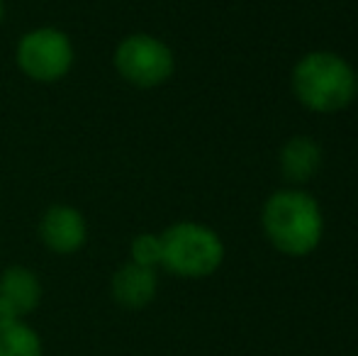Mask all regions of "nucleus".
<instances>
[{
    "mask_svg": "<svg viewBox=\"0 0 358 356\" xmlns=\"http://www.w3.org/2000/svg\"><path fill=\"white\" fill-rule=\"evenodd\" d=\"M39 239L49 252L59 257H71L88 242V222L73 205L57 203L44 210L39 220Z\"/></svg>",
    "mask_w": 358,
    "mask_h": 356,
    "instance_id": "nucleus-6",
    "label": "nucleus"
},
{
    "mask_svg": "<svg viewBox=\"0 0 358 356\" xmlns=\"http://www.w3.org/2000/svg\"><path fill=\"white\" fill-rule=\"evenodd\" d=\"M322 164H324V149L312 134L287 137L275 157L283 185H295V188H307L322 171Z\"/></svg>",
    "mask_w": 358,
    "mask_h": 356,
    "instance_id": "nucleus-7",
    "label": "nucleus"
},
{
    "mask_svg": "<svg viewBox=\"0 0 358 356\" xmlns=\"http://www.w3.org/2000/svg\"><path fill=\"white\" fill-rule=\"evenodd\" d=\"M22 320H24V318L17 313V310L13 308V305L8 303V300L0 298V329H3V327H10V325L22 322Z\"/></svg>",
    "mask_w": 358,
    "mask_h": 356,
    "instance_id": "nucleus-12",
    "label": "nucleus"
},
{
    "mask_svg": "<svg viewBox=\"0 0 358 356\" xmlns=\"http://www.w3.org/2000/svg\"><path fill=\"white\" fill-rule=\"evenodd\" d=\"M76 62L73 42L57 27L24 32L15 47V64L34 83H57L69 76Z\"/></svg>",
    "mask_w": 358,
    "mask_h": 356,
    "instance_id": "nucleus-5",
    "label": "nucleus"
},
{
    "mask_svg": "<svg viewBox=\"0 0 358 356\" xmlns=\"http://www.w3.org/2000/svg\"><path fill=\"white\" fill-rule=\"evenodd\" d=\"M261 232L266 242L287 259H305L324 239V210L307 188L283 185L261 205Z\"/></svg>",
    "mask_w": 358,
    "mask_h": 356,
    "instance_id": "nucleus-1",
    "label": "nucleus"
},
{
    "mask_svg": "<svg viewBox=\"0 0 358 356\" xmlns=\"http://www.w3.org/2000/svg\"><path fill=\"white\" fill-rule=\"evenodd\" d=\"M156 293H159V269L127 262L110 278V295L124 310L146 308L154 303Z\"/></svg>",
    "mask_w": 358,
    "mask_h": 356,
    "instance_id": "nucleus-8",
    "label": "nucleus"
},
{
    "mask_svg": "<svg viewBox=\"0 0 358 356\" xmlns=\"http://www.w3.org/2000/svg\"><path fill=\"white\" fill-rule=\"evenodd\" d=\"M290 93L307 113H344L356 103V66L339 52L312 49L292 64Z\"/></svg>",
    "mask_w": 358,
    "mask_h": 356,
    "instance_id": "nucleus-2",
    "label": "nucleus"
},
{
    "mask_svg": "<svg viewBox=\"0 0 358 356\" xmlns=\"http://www.w3.org/2000/svg\"><path fill=\"white\" fill-rule=\"evenodd\" d=\"M3 20H5V3L0 0V24H3Z\"/></svg>",
    "mask_w": 358,
    "mask_h": 356,
    "instance_id": "nucleus-13",
    "label": "nucleus"
},
{
    "mask_svg": "<svg viewBox=\"0 0 358 356\" xmlns=\"http://www.w3.org/2000/svg\"><path fill=\"white\" fill-rule=\"evenodd\" d=\"M113 66L124 83L142 90H151L173 78L176 54L156 34L134 32L122 37L115 47Z\"/></svg>",
    "mask_w": 358,
    "mask_h": 356,
    "instance_id": "nucleus-4",
    "label": "nucleus"
},
{
    "mask_svg": "<svg viewBox=\"0 0 358 356\" xmlns=\"http://www.w3.org/2000/svg\"><path fill=\"white\" fill-rule=\"evenodd\" d=\"M129 262L139 266L159 269L161 266V234L156 232H142L129 244Z\"/></svg>",
    "mask_w": 358,
    "mask_h": 356,
    "instance_id": "nucleus-11",
    "label": "nucleus"
},
{
    "mask_svg": "<svg viewBox=\"0 0 358 356\" xmlns=\"http://www.w3.org/2000/svg\"><path fill=\"white\" fill-rule=\"evenodd\" d=\"M0 298L8 300L20 315H29L42 303V283L27 266H8L0 273Z\"/></svg>",
    "mask_w": 358,
    "mask_h": 356,
    "instance_id": "nucleus-9",
    "label": "nucleus"
},
{
    "mask_svg": "<svg viewBox=\"0 0 358 356\" xmlns=\"http://www.w3.org/2000/svg\"><path fill=\"white\" fill-rule=\"evenodd\" d=\"M356 100H358V69H356Z\"/></svg>",
    "mask_w": 358,
    "mask_h": 356,
    "instance_id": "nucleus-14",
    "label": "nucleus"
},
{
    "mask_svg": "<svg viewBox=\"0 0 358 356\" xmlns=\"http://www.w3.org/2000/svg\"><path fill=\"white\" fill-rule=\"evenodd\" d=\"M227 259L220 232L198 220H178L161 232V269L183 280L215 276Z\"/></svg>",
    "mask_w": 358,
    "mask_h": 356,
    "instance_id": "nucleus-3",
    "label": "nucleus"
},
{
    "mask_svg": "<svg viewBox=\"0 0 358 356\" xmlns=\"http://www.w3.org/2000/svg\"><path fill=\"white\" fill-rule=\"evenodd\" d=\"M0 356H44L42 337L24 320L3 327L0 329Z\"/></svg>",
    "mask_w": 358,
    "mask_h": 356,
    "instance_id": "nucleus-10",
    "label": "nucleus"
}]
</instances>
